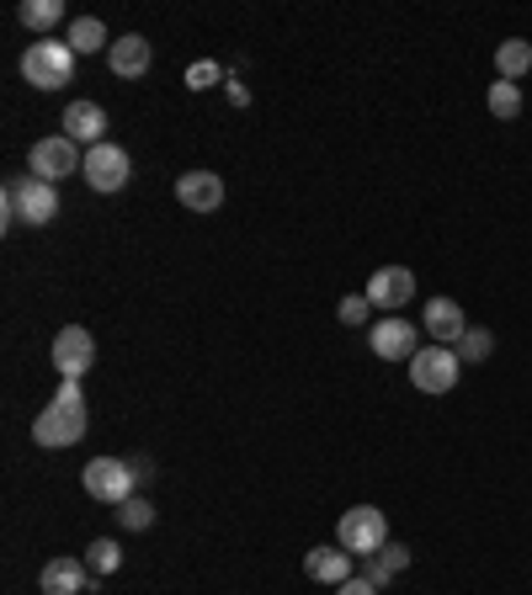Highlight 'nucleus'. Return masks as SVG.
I'll return each instance as SVG.
<instances>
[{
  "instance_id": "24",
  "label": "nucleus",
  "mask_w": 532,
  "mask_h": 595,
  "mask_svg": "<svg viewBox=\"0 0 532 595\" xmlns=\"http://www.w3.org/2000/svg\"><path fill=\"white\" fill-rule=\"evenodd\" d=\"M118 526H122V532H149V526H155V505H149L145 495L122 500L118 505Z\"/></svg>"
},
{
  "instance_id": "27",
  "label": "nucleus",
  "mask_w": 532,
  "mask_h": 595,
  "mask_svg": "<svg viewBox=\"0 0 532 595\" xmlns=\"http://www.w3.org/2000/svg\"><path fill=\"white\" fill-rule=\"evenodd\" d=\"M224 80H229V75L218 70L214 59H203V65H193V70H187V86H193V91H214V86H224Z\"/></svg>"
},
{
  "instance_id": "8",
  "label": "nucleus",
  "mask_w": 532,
  "mask_h": 595,
  "mask_svg": "<svg viewBox=\"0 0 532 595\" xmlns=\"http://www.w3.org/2000/svg\"><path fill=\"white\" fill-rule=\"evenodd\" d=\"M91 361H97V340H91V330L65 325V330L53 335V367H59V378L65 383H80L86 373H91Z\"/></svg>"
},
{
  "instance_id": "2",
  "label": "nucleus",
  "mask_w": 532,
  "mask_h": 595,
  "mask_svg": "<svg viewBox=\"0 0 532 595\" xmlns=\"http://www.w3.org/2000/svg\"><path fill=\"white\" fill-rule=\"evenodd\" d=\"M0 208H6V218H0L6 229H11V224L43 229V224L59 218V191H53L49 181H38V176H11L6 191H0Z\"/></svg>"
},
{
  "instance_id": "17",
  "label": "nucleus",
  "mask_w": 532,
  "mask_h": 595,
  "mask_svg": "<svg viewBox=\"0 0 532 595\" xmlns=\"http://www.w3.org/2000/svg\"><path fill=\"white\" fill-rule=\"evenodd\" d=\"M107 70L118 75V80H139V75H149V43L139 38V32L118 38V43L107 48Z\"/></svg>"
},
{
  "instance_id": "10",
  "label": "nucleus",
  "mask_w": 532,
  "mask_h": 595,
  "mask_svg": "<svg viewBox=\"0 0 532 595\" xmlns=\"http://www.w3.org/2000/svg\"><path fill=\"white\" fill-rule=\"evenodd\" d=\"M411 298H415V271L411 266H378V271L367 277V304H373V309L400 314Z\"/></svg>"
},
{
  "instance_id": "20",
  "label": "nucleus",
  "mask_w": 532,
  "mask_h": 595,
  "mask_svg": "<svg viewBox=\"0 0 532 595\" xmlns=\"http://www.w3.org/2000/svg\"><path fill=\"white\" fill-rule=\"evenodd\" d=\"M17 22L32 27V32H49V27L65 22V0H22V11H17Z\"/></svg>"
},
{
  "instance_id": "4",
  "label": "nucleus",
  "mask_w": 532,
  "mask_h": 595,
  "mask_svg": "<svg viewBox=\"0 0 532 595\" xmlns=\"http://www.w3.org/2000/svg\"><path fill=\"white\" fill-rule=\"evenodd\" d=\"M22 75H27V86H38V91H59V86H70L75 48L70 43H53V38L32 43L22 53Z\"/></svg>"
},
{
  "instance_id": "11",
  "label": "nucleus",
  "mask_w": 532,
  "mask_h": 595,
  "mask_svg": "<svg viewBox=\"0 0 532 595\" xmlns=\"http://www.w3.org/2000/svg\"><path fill=\"white\" fill-rule=\"evenodd\" d=\"M421 346H415V325L411 319H400V314H388L373 325V357L378 361H411Z\"/></svg>"
},
{
  "instance_id": "9",
  "label": "nucleus",
  "mask_w": 532,
  "mask_h": 595,
  "mask_svg": "<svg viewBox=\"0 0 532 595\" xmlns=\"http://www.w3.org/2000/svg\"><path fill=\"white\" fill-rule=\"evenodd\" d=\"M128 176H134L128 149H118V143H97V149H86V181H91V191H122L128 187Z\"/></svg>"
},
{
  "instance_id": "12",
  "label": "nucleus",
  "mask_w": 532,
  "mask_h": 595,
  "mask_svg": "<svg viewBox=\"0 0 532 595\" xmlns=\"http://www.w3.org/2000/svg\"><path fill=\"white\" fill-rule=\"evenodd\" d=\"M176 202H181L187 214H218V208H224V181H218L214 170H187V176L176 181Z\"/></svg>"
},
{
  "instance_id": "22",
  "label": "nucleus",
  "mask_w": 532,
  "mask_h": 595,
  "mask_svg": "<svg viewBox=\"0 0 532 595\" xmlns=\"http://www.w3.org/2000/svg\"><path fill=\"white\" fill-rule=\"evenodd\" d=\"M453 351H459V361H490V351H495V335L484 330V325H469Z\"/></svg>"
},
{
  "instance_id": "7",
  "label": "nucleus",
  "mask_w": 532,
  "mask_h": 595,
  "mask_svg": "<svg viewBox=\"0 0 532 595\" xmlns=\"http://www.w3.org/2000/svg\"><path fill=\"white\" fill-rule=\"evenodd\" d=\"M459 373H463V361L453 346H421L411 357V383L421 394H447V388H459Z\"/></svg>"
},
{
  "instance_id": "21",
  "label": "nucleus",
  "mask_w": 532,
  "mask_h": 595,
  "mask_svg": "<svg viewBox=\"0 0 532 595\" xmlns=\"http://www.w3.org/2000/svg\"><path fill=\"white\" fill-rule=\"evenodd\" d=\"M70 48H75V53H107V48H112V38H107V27H101L97 17H75Z\"/></svg>"
},
{
  "instance_id": "5",
  "label": "nucleus",
  "mask_w": 532,
  "mask_h": 595,
  "mask_svg": "<svg viewBox=\"0 0 532 595\" xmlns=\"http://www.w3.org/2000/svg\"><path fill=\"white\" fill-rule=\"evenodd\" d=\"M80 484H86V495L101 505H122L139 495V478H134V468H128L122 457H91V463L80 468Z\"/></svg>"
},
{
  "instance_id": "26",
  "label": "nucleus",
  "mask_w": 532,
  "mask_h": 595,
  "mask_svg": "<svg viewBox=\"0 0 532 595\" xmlns=\"http://www.w3.org/2000/svg\"><path fill=\"white\" fill-rule=\"evenodd\" d=\"M367 314H373L367 292H346V298H341V309H336V319L341 325H367Z\"/></svg>"
},
{
  "instance_id": "25",
  "label": "nucleus",
  "mask_w": 532,
  "mask_h": 595,
  "mask_svg": "<svg viewBox=\"0 0 532 595\" xmlns=\"http://www.w3.org/2000/svg\"><path fill=\"white\" fill-rule=\"evenodd\" d=\"M118 564H122V548L112 537H97V543L86 548V569L91 574H118Z\"/></svg>"
},
{
  "instance_id": "29",
  "label": "nucleus",
  "mask_w": 532,
  "mask_h": 595,
  "mask_svg": "<svg viewBox=\"0 0 532 595\" xmlns=\"http://www.w3.org/2000/svg\"><path fill=\"white\" fill-rule=\"evenodd\" d=\"M224 91H229V101H235V107H250V86H245V80H235V75H229V80H224Z\"/></svg>"
},
{
  "instance_id": "3",
  "label": "nucleus",
  "mask_w": 532,
  "mask_h": 595,
  "mask_svg": "<svg viewBox=\"0 0 532 595\" xmlns=\"http://www.w3.org/2000/svg\"><path fill=\"white\" fill-rule=\"evenodd\" d=\"M336 543L352 553V558H373L378 548L394 543V537H388V516L378 510V505H352L336 526Z\"/></svg>"
},
{
  "instance_id": "18",
  "label": "nucleus",
  "mask_w": 532,
  "mask_h": 595,
  "mask_svg": "<svg viewBox=\"0 0 532 595\" xmlns=\"http://www.w3.org/2000/svg\"><path fill=\"white\" fill-rule=\"evenodd\" d=\"M411 569V548H400V543H388V548H378L373 553V558H367V579H373V585H378V591H384V585H394V579H400V574Z\"/></svg>"
},
{
  "instance_id": "1",
  "label": "nucleus",
  "mask_w": 532,
  "mask_h": 595,
  "mask_svg": "<svg viewBox=\"0 0 532 595\" xmlns=\"http://www.w3.org/2000/svg\"><path fill=\"white\" fill-rule=\"evenodd\" d=\"M86 436V399H80V383H59L49 405L38 409L32 420V442L38 447H75Z\"/></svg>"
},
{
  "instance_id": "19",
  "label": "nucleus",
  "mask_w": 532,
  "mask_h": 595,
  "mask_svg": "<svg viewBox=\"0 0 532 595\" xmlns=\"http://www.w3.org/2000/svg\"><path fill=\"white\" fill-rule=\"evenodd\" d=\"M532 70V43L528 38H506V43L495 48V80H522V75Z\"/></svg>"
},
{
  "instance_id": "23",
  "label": "nucleus",
  "mask_w": 532,
  "mask_h": 595,
  "mask_svg": "<svg viewBox=\"0 0 532 595\" xmlns=\"http://www.w3.org/2000/svg\"><path fill=\"white\" fill-rule=\"evenodd\" d=\"M490 112L501 122H511L516 112H522V86H511V80H495L490 86Z\"/></svg>"
},
{
  "instance_id": "14",
  "label": "nucleus",
  "mask_w": 532,
  "mask_h": 595,
  "mask_svg": "<svg viewBox=\"0 0 532 595\" xmlns=\"http://www.w3.org/2000/svg\"><path fill=\"white\" fill-rule=\"evenodd\" d=\"M38 585H43V595H86L91 591V569H86V558H49Z\"/></svg>"
},
{
  "instance_id": "16",
  "label": "nucleus",
  "mask_w": 532,
  "mask_h": 595,
  "mask_svg": "<svg viewBox=\"0 0 532 595\" xmlns=\"http://www.w3.org/2000/svg\"><path fill=\"white\" fill-rule=\"evenodd\" d=\"M352 564H357V558L341 548V543H336V548H309L304 574H309L315 585H346V579H352Z\"/></svg>"
},
{
  "instance_id": "30",
  "label": "nucleus",
  "mask_w": 532,
  "mask_h": 595,
  "mask_svg": "<svg viewBox=\"0 0 532 595\" xmlns=\"http://www.w3.org/2000/svg\"><path fill=\"white\" fill-rule=\"evenodd\" d=\"M128 468H134V478H139V489L155 478V463H149V457H128Z\"/></svg>"
},
{
  "instance_id": "15",
  "label": "nucleus",
  "mask_w": 532,
  "mask_h": 595,
  "mask_svg": "<svg viewBox=\"0 0 532 595\" xmlns=\"http://www.w3.org/2000/svg\"><path fill=\"white\" fill-rule=\"evenodd\" d=\"M65 139L86 143V149L107 143V112H101L97 101H70L65 107Z\"/></svg>"
},
{
  "instance_id": "28",
  "label": "nucleus",
  "mask_w": 532,
  "mask_h": 595,
  "mask_svg": "<svg viewBox=\"0 0 532 595\" xmlns=\"http://www.w3.org/2000/svg\"><path fill=\"white\" fill-rule=\"evenodd\" d=\"M336 595H378V585H373L367 574H352L346 585H336Z\"/></svg>"
},
{
  "instance_id": "13",
  "label": "nucleus",
  "mask_w": 532,
  "mask_h": 595,
  "mask_svg": "<svg viewBox=\"0 0 532 595\" xmlns=\"http://www.w3.org/2000/svg\"><path fill=\"white\" fill-rule=\"evenodd\" d=\"M421 325H426V335H432V346H459L463 330H469L459 298H432V304L421 309Z\"/></svg>"
},
{
  "instance_id": "6",
  "label": "nucleus",
  "mask_w": 532,
  "mask_h": 595,
  "mask_svg": "<svg viewBox=\"0 0 532 595\" xmlns=\"http://www.w3.org/2000/svg\"><path fill=\"white\" fill-rule=\"evenodd\" d=\"M75 170H86V155H80V143L65 139V133H49V139H38L27 149V176H38V181H65Z\"/></svg>"
}]
</instances>
